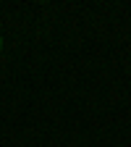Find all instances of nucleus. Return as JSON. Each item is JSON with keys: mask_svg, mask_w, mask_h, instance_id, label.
Here are the masks:
<instances>
[{"mask_svg": "<svg viewBox=\"0 0 131 147\" xmlns=\"http://www.w3.org/2000/svg\"><path fill=\"white\" fill-rule=\"evenodd\" d=\"M0 50H3V37H0Z\"/></svg>", "mask_w": 131, "mask_h": 147, "instance_id": "f257e3e1", "label": "nucleus"}]
</instances>
